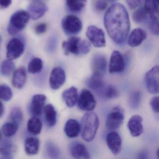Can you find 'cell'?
<instances>
[{
  "instance_id": "obj_1",
  "label": "cell",
  "mask_w": 159,
  "mask_h": 159,
  "mask_svg": "<svg viewBox=\"0 0 159 159\" xmlns=\"http://www.w3.org/2000/svg\"><path fill=\"white\" fill-rule=\"evenodd\" d=\"M105 27L111 39L116 43H124L130 29L129 16L127 8L120 3H115L105 12Z\"/></svg>"
},
{
  "instance_id": "obj_2",
  "label": "cell",
  "mask_w": 159,
  "mask_h": 159,
  "mask_svg": "<svg viewBox=\"0 0 159 159\" xmlns=\"http://www.w3.org/2000/svg\"><path fill=\"white\" fill-rule=\"evenodd\" d=\"M99 118L94 112H89L83 116L81 120L80 132L82 139L87 142H91L95 138L99 128Z\"/></svg>"
},
{
  "instance_id": "obj_3",
  "label": "cell",
  "mask_w": 159,
  "mask_h": 159,
  "mask_svg": "<svg viewBox=\"0 0 159 159\" xmlns=\"http://www.w3.org/2000/svg\"><path fill=\"white\" fill-rule=\"evenodd\" d=\"M62 48L66 56L70 54L78 56L89 53L91 45L87 40H83L76 36H72L67 41L63 42Z\"/></svg>"
},
{
  "instance_id": "obj_4",
  "label": "cell",
  "mask_w": 159,
  "mask_h": 159,
  "mask_svg": "<svg viewBox=\"0 0 159 159\" xmlns=\"http://www.w3.org/2000/svg\"><path fill=\"white\" fill-rule=\"evenodd\" d=\"M30 19L28 12L24 10L15 12L11 16L7 27V32L9 34L15 35L22 30L27 25Z\"/></svg>"
},
{
  "instance_id": "obj_5",
  "label": "cell",
  "mask_w": 159,
  "mask_h": 159,
  "mask_svg": "<svg viewBox=\"0 0 159 159\" xmlns=\"http://www.w3.org/2000/svg\"><path fill=\"white\" fill-rule=\"evenodd\" d=\"M62 27L65 34L73 36L82 30L83 24L79 18L74 15H68L62 20Z\"/></svg>"
},
{
  "instance_id": "obj_6",
  "label": "cell",
  "mask_w": 159,
  "mask_h": 159,
  "mask_svg": "<svg viewBox=\"0 0 159 159\" xmlns=\"http://www.w3.org/2000/svg\"><path fill=\"white\" fill-rule=\"evenodd\" d=\"M124 120V113L120 107H115L107 116L105 122L106 128L109 130H115L119 128Z\"/></svg>"
},
{
  "instance_id": "obj_7",
  "label": "cell",
  "mask_w": 159,
  "mask_h": 159,
  "mask_svg": "<svg viewBox=\"0 0 159 159\" xmlns=\"http://www.w3.org/2000/svg\"><path fill=\"white\" fill-rule=\"evenodd\" d=\"M86 35L90 42L96 48L105 47L106 45L105 34L102 29L91 25L88 27Z\"/></svg>"
},
{
  "instance_id": "obj_8",
  "label": "cell",
  "mask_w": 159,
  "mask_h": 159,
  "mask_svg": "<svg viewBox=\"0 0 159 159\" xmlns=\"http://www.w3.org/2000/svg\"><path fill=\"white\" fill-rule=\"evenodd\" d=\"M159 67L155 66L148 71L145 76V82L149 93L156 94L159 91Z\"/></svg>"
},
{
  "instance_id": "obj_9",
  "label": "cell",
  "mask_w": 159,
  "mask_h": 159,
  "mask_svg": "<svg viewBox=\"0 0 159 159\" xmlns=\"http://www.w3.org/2000/svg\"><path fill=\"white\" fill-rule=\"evenodd\" d=\"M79 109L83 111L91 112L96 106V101L91 92L85 89L81 91L77 99Z\"/></svg>"
},
{
  "instance_id": "obj_10",
  "label": "cell",
  "mask_w": 159,
  "mask_h": 159,
  "mask_svg": "<svg viewBox=\"0 0 159 159\" xmlns=\"http://www.w3.org/2000/svg\"><path fill=\"white\" fill-rule=\"evenodd\" d=\"M24 45L23 42L18 38H13L7 47V59L13 60L18 58L24 52Z\"/></svg>"
},
{
  "instance_id": "obj_11",
  "label": "cell",
  "mask_w": 159,
  "mask_h": 159,
  "mask_svg": "<svg viewBox=\"0 0 159 159\" xmlns=\"http://www.w3.org/2000/svg\"><path fill=\"white\" fill-rule=\"evenodd\" d=\"M125 61L122 55L119 51H114L110 58L108 71L110 74L121 73L125 70Z\"/></svg>"
},
{
  "instance_id": "obj_12",
  "label": "cell",
  "mask_w": 159,
  "mask_h": 159,
  "mask_svg": "<svg viewBox=\"0 0 159 159\" xmlns=\"http://www.w3.org/2000/svg\"><path fill=\"white\" fill-rule=\"evenodd\" d=\"M107 61L104 55L101 54H95L91 61V69L92 74L103 75L107 70Z\"/></svg>"
},
{
  "instance_id": "obj_13",
  "label": "cell",
  "mask_w": 159,
  "mask_h": 159,
  "mask_svg": "<svg viewBox=\"0 0 159 159\" xmlns=\"http://www.w3.org/2000/svg\"><path fill=\"white\" fill-rule=\"evenodd\" d=\"M66 80V75L63 69L60 67L54 68L49 77V85L53 90H57L64 84Z\"/></svg>"
},
{
  "instance_id": "obj_14",
  "label": "cell",
  "mask_w": 159,
  "mask_h": 159,
  "mask_svg": "<svg viewBox=\"0 0 159 159\" xmlns=\"http://www.w3.org/2000/svg\"><path fill=\"white\" fill-rule=\"evenodd\" d=\"M48 7L44 3L35 0L28 7V12L30 18L36 20L42 17L47 11Z\"/></svg>"
},
{
  "instance_id": "obj_15",
  "label": "cell",
  "mask_w": 159,
  "mask_h": 159,
  "mask_svg": "<svg viewBox=\"0 0 159 159\" xmlns=\"http://www.w3.org/2000/svg\"><path fill=\"white\" fill-rule=\"evenodd\" d=\"M106 143L114 155H117L120 153L122 148V140L117 132L109 133L106 137Z\"/></svg>"
},
{
  "instance_id": "obj_16",
  "label": "cell",
  "mask_w": 159,
  "mask_h": 159,
  "mask_svg": "<svg viewBox=\"0 0 159 159\" xmlns=\"http://www.w3.org/2000/svg\"><path fill=\"white\" fill-rule=\"evenodd\" d=\"M70 153L74 159H91L86 147L79 142H74L71 145Z\"/></svg>"
},
{
  "instance_id": "obj_17",
  "label": "cell",
  "mask_w": 159,
  "mask_h": 159,
  "mask_svg": "<svg viewBox=\"0 0 159 159\" xmlns=\"http://www.w3.org/2000/svg\"><path fill=\"white\" fill-rule=\"evenodd\" d=\"M128 129L133 137H138L143 132V118L139 115L132 116L128 121Z\"/></svg>"
},
{
  "instance_id": "obj_18",
  "label": "cell",
  "mask_w": 159,
  "mask_h": 159,
  "mask_svg": "<svg viewBox=\"0 0 159 159\" xmlns=\"http://www.w3.org/2000/svg\"><path fill=\"white\" fill-rule=\"evenodd\" d=\"M147 37L146 32L141 28L134 29L131 33L128 40V43L131 47L139 46Z\"/></svg>"
},
{
  "instance_id": "obj_19",
  "label": "cell",
  "mask_w": 159,
  "mask_h": 159,
  "mask_svg": "<svg viewBox=\"0 0 159 159\" xmlns=\"http://www.w3.org/2000/svg\"><path fill=\"white\" fill-rule=\"evenodd\" d=\"M46 97L43 94H36L33 97L30 110L35 116H39L44 107Z\"/></svg>"
},
{
  "instance_id": "obj_20",
  "label": "cell",
  "mask_w": 159,
  "mask_h": 159,
  "mask_svg": "<svg viewBox=\"0 0 159 159\" xmlns=\"http://www.w3.org/2000/svg\"><path fill=\"white\" fill-rule=\"evenodd\" d=\"M143 9L152 21L158 20L159 1L158 0H145Z\"/></svg>"
},
{
  "instance_id": "obj_21",
  "label": "cell",
  "mask_w": 159,
  "mask_h": 159,
  "mask_svg": "<svg viewBox=\"0 0 159 159\" xmlns=\"http://www.w3.org/2000/svg\"><path fill=\"white\" fill-rule=\"evenodd\" d=\"M64 131L66 136L69 138H76L80 132V124L76 120L69 119L64 125Z\"/></svg>"
},
{
  "instance_id": "obj_22",
  "label": "cell",
  "mask_w": 159,
  "mask_h": 159,
  "mask_svg": "<svg viewBox=\"0 0 159 159\" xmlns=\"http://www.w3.org/2000/svg\"><path fill=\"white\" fill-rule=\"evenodd\" d=\"M86 84L91 89L99 93L101 92L105 86L103 75H100L92 74L87 80Z\"/></svg>"
},
{
  "instance_id": "obj_23",
  "label": "cell",
  "mask_w": 159,
  "mask_h": 159,
  "mask_svg": "<svg viewBox=\"0 0 159 159\" xmlns=\"http://www.w3.org/2000/svg\"><path fill=\"white\" fill-rule=\"evenodd\" d=\"M62 98L67 107H73L78 99V93L77 88L72 87L64 90L62 93Z\"/></svg>"
},
{
  "instance_id": "obj_24",
  "label": "cell",
  "mask_w": 159,
  "mask_h": 159,
  "mask_svg": "<svg viewBox=\"0 0 159 159\" xmlns=\"http://www.w3.org/2000/svg\"><path fill=\"white\" fill-rule=\"evenodd\" d=\"M27 73L25 68H21L14 72L12 77V83L13 86L17 89L23 88L26 83Z\"/></svg>"
},
{
  "instance_id": "obj_25",
  "label": "cell",
  "mask_w": 159,
  "mask_h": 159,
  "mask_svg": "<svg viewBox=\"0 0 159 159\" xmlns=\"http://www.w3.org/2000/svg\"><path fill=\"white\" fill-rule=\"evenodd\" d=\"M44 114L47 124L49 127L55 126L57 122V112L51 104L47 105L44 107Z\"/></svg>"
},
{
  "instance_id": "obj_26",
  "label": "cell",
  "mask_w": 159,
  "mask_h": 159,
  "mask_svg": "<svg viewBox=\"0 0 159 159\" xmlns=\"http://www.w3.org/2000/svg\"><path fill=\"white\" fill-rule=\"evenodd\" d=\"M39 140L34 137H29L26 139L25 142V151L28 155H35L39 151Z\"/></svg>"
},
{
  "instance_id": "obj_27",
  "label": "cell",
  "mask_w": 159,
  "mask_h": 159,
  "mask_svg": "<svg viewBox=\"0 0 159 159\" xmlns=\"http://www.w3.org/2000/svg\"><path fill=\"white\" fill-rule=\"evenodd\" d=\"M42 129V122L38 118L34 117L28 120L27 129L30 133L34 135H37L41 133Z\"/></svg>"
},
{
  "instance_id": "obj_28",
  "label": "cell",
  "mask_w": 159,
  "mask_h": 159,
  "mask_svg": "<svg viewBox=\"0 0 159 159\" xmlns=\"http://www.w3.org/2000/svg\"><path fill=\"white\" fill-rule=\"evenodd\" d=\"M87 3V0H66V4L68 8L73 12L82 11Z\"/></svg>"
},
{
  "instance_id": "obj_29",
  "label": "cell",
  "mask_w": 159,
  "mask_h": 159,
  "mask_svg": "<svg viewBox=\"0 0 159 159\" xmlns=\"http://www.w3.org/2000/svg\"><path fill=\"white\" fill-rule=\"evenodd\" d=\"M100 93L105 98L108 99H115L117 98L119 95L118 90L115 86L112 85H105Z\"/></svg>"
},
{
  "instance_id": "obj_30",
  "label": "cell",
  "mask_w": 159,
  "mask_h": 159,
  "mask_svg": "<svg viewBox=\"0 0 159 159\" xmlns=\"http://www.w3.org/2000/svg\"><path fill=\"white\" fill-rule=\"evenodd\" d=\"M15 149V145L10 140H4L0 143V155L2 156L11 155Z\"/></svg>"
},
{
  "instance_id": "obj_31",
  "label": "cell",
  "mask_w": 159,
  "mask_h": 159,
  "mask_svg": "<svg viewBox=\"0 0 159 159\" xmlns=\"http://www.w3.org/2000/svg\"><path fill=\"white\" fill-rule=\"evenodd\" d=\"M46 151L50 158L57 159L60 155V150L58 146L53 142L48 141L45 145Z\"/></svg>"
},
{
  "instance_id": "obj_32",
  "label": "cell",
  "mask_w": 159,
  "mask_h": 159,
  "mask_svg": "<svg viewBox=\"0 0 159 159\" xmlns=\"http://www.w3.org/2000/svg\"><path fill=\"white\" fill-rule=\"evenodd\" d=\"M15 64L10 60L4 61L2 62L0 68V72L3 76H8L13 72L15 69Z\"/></svg>"
},
{
  "instance_id": "obj_33",
  "label": "cell",
  "mask_w": 159,
  "mask_h": 159,
  "mask_svg": "<svg viewBox=\"0 0 159 159\" xmlns=\"http://www.w3.org/2000/svg\"><path fill=\"white\" fill-rule=\"evenodd\" d=\"M142 98V92L136 91L133 92L130 95L129 99V105L131 108L133 109H137L141 104Z\"/></svg>"
},
{
  "instance_id": "obj_34",
  "label": "cell",
  "mask_w": 159,
  "mask_h": 159,
  "mask_svg": "<svg viewBox=\"0 0 159 159\" xmlns=\"http://www.w3.org/2000/svg\"><path fill=\"white\" fill-rule=\"evenodd\" d=\"M43 67V61L38 58L32 60L28 65V71L31 74L39 73L42 70Z\"/></svg>"
},
{
  "instance_id": "obj_35",
  "label": "cell",
  "mask_w": 159,
  "mask_h": 159,
  "mask_svg": "<svg viewBox=\"0 0 159 159\" xmlns=\"http://www.w3.org/2000/svg\"><path fill=\"white\" fill-rule=\"evenodd\" d=\"M18 125L13 122H7L2 126V133L7 137L13 136L16 134L18 129Z\"/></svg>"
},
{
  "instance_id": "obj_36",
  "label": "cell",
  "mask_w": 159,
  "mask_h": 159,
  "mask_svg": "<svg viewBox=\"0 0 159 159\" xmlns=\"http://www.w3.org/2000/svg\"><path fill=\"white\" fill-rule=\"evenodd\" d=\"M10 118L12 122L20 125L23 120V114L21 109L19 107H15L12 109L10 113Z\"/></svg>"
},
{
  "instance_id": "obj_37",
  "label": "cell",
  "mask_w": 159,
  "mask_h": 159,
  "mask_svg": "<svg viewBox=\"0 0 159 159\" xmlns=\"http://www.w3.org/2000/svg\"><path fill=\"white\" fill-rule=\"evenodd\" d=\"M13 96L12 90L6 85L0 86V99L6 102L10 101Z\"/></svg>"
},
{
  "instance_id": "obj_38",
  "label": "cell",
  "mask_w": 159,
  "mask_h": 159,
  "mask_svg": "<svg viewBox=\"0 0 159 159\" xmlns=\"http://www.w3.org/2000/svg\"><path fill=\"white\" fill-rule=\"evenodd\" d=\"M147 16L143 8H139L133 12L132 15V19L134 22L141 23L145 20Z\"/></svg>"
},
{
  "instance_id": "obj_39",
  "label": "cell",
  "mask_w": 159,
  "mask_h": 159,
  "mask_svg": "<svg viewBox=\"0 0 159 159\" xmlns=\"http://www.w3.org/2000/svg\"><path fill=\"white\" fill-rule=\"evenodd\" d=\"M150 107L155 113L158 114L159 112V97L155 96L151 98L150 101Z\"/></svg>"
},
{
  "instance_id": "obj_40",
  "label": "cell",
  "mask_w": 159,
  "mask_h": 159,
  "mask_svg": "<svg viewBox=\"0 0 159 159\" xmlns=\"http://www.w3.org/2000/svg\"><path fill=\"white\" fill-rule=\"evenodd\" d=\"M149 29L151 32L155 35L158 36L159 28L158 20L152 21L149 23Z\"/></svg>"
},
{
  "instance_id": "obj_41",
  "label": "cell",
  "mask_w": 159,
  "mask_h": 159,
  "mask_svg": "<svg viewBox=\"0 0 159 159\" xmlns=\"http://www.w3.org/2000/svg\"><path fill=\"white\" fill-rule=\"evenodd\" d=\"M107 7V2L104 0H98L95 3V7L99 11H104L106 9Z\"/></svg>"
},
{
  "instance_id": "obj_42",
  "label": "cell",
  "mask_w": 159,
  "mask_h": 159,
  "mask_svg": "<svg viewBox=\"0 0 159 159\" xmlns=\"http://www.w3.org/2000/svg\"><path fill=\"white\" fill-rule=\"evenodd\" d=\"M128 7L130 9H135L140 5L141 0H126Z\"/></svg>"
},
{
  "instance_id": "obj_43",
  "label": "cell",
  "mask_w": 159,
  "mask_h": 159,
  "mask_svg": "<svg viewBox=\"0 0 159 159\" xmlns=\"http://www.w3.org/2000/svg\"><path fill=\"white\" fill-rule=\"evenodd\" d=\"M47 30V25L45 23L38 24L35 28V32L37 34H43Z\"/></svg>"
},
{
  "instance_id": "obj_44",
  "label": "cell",
  "mask_w": 159,
  "mask_h": 159,
  "mask_svg": "<svg viewBox=\"0 0 159 159\" xmlns=\"http://www.w3.org/2000/svg\"><path fill=\"white\" fill-rule=\"evenodd\" d=\"M12 3V0H0V7L5 8L8 7Z\"/></svg>"
},
{
  "instance_id": "obj_45",
  "label": "cell",
  "mask_w": 159,
  "mask_h": 159,
  "mask_svg": "<svg viewBox=\"0 0 159 159\" xmlns=\"http://www.w3.org/2000/svg\"><path fill=\"white\" fill-rule=\"evenodd\" d=\"M137 159H148V155L147 152L145 150L141 151L139 153Z\"/></svg>"
},
{
  "instance_id": "obj_46",
  "label": "cell",
  "mask_w": 159,
  "mask_h": 159,
  "mask_svg": "<svg viewBox=\"0 0 159 159\" xmlns=\"http://www.w3.org/2000/svg\"><path fill=\"white\" fill-rule=\"evenodd\" d=\"M4 113V106L2 103L0 102V118L2 116Z\"/></svg>"
},
{
  "instance_id": "obj_47",
  "label": "cell",
  "mask_w": 159,
  "mask_h": 159,
  "mask_svg": "<svg viewBox=\"0 0 159 159\" xmlns=\"http://www.w3.org/2000/svg\"><path fill=\"white\" fill-rule=\"evenodd\" d=\"M13 157L12 155H7V156H2L0 159H13Z\"/></svg>"
},
{
  "instance_id": "obj_48",
  "label": "cell",
  "mask_w": 159,
  "mask_h": 159,
  "mask_svg": "<svg viewBox=\"0 0 159 159\" xmlns=\"http://www.w3.org/2000/svg\"><path fill=\"white\" fill-rule=\"evenodd\" d=\"M2 132H1V130H0V142L2 141Z\"/></svg>"
},
{
  "instance_id": "obj_49",
  "label": "cell",
  "mask_w": 159,
  "mask_h": 159,
  "mask_svg": "<svg viewBox=\"0 0 159 159\" xmlns=\"http://www.w3.org/2000/svg\"><path fill=\"white\" fill-rule=\"evenodd\" d=\"M111 2H114V1H116V0H110Z\"/></svg>"
},
{
  "instance_id": "obj_50",
  "label": "cell",
  "mask_w": 159,
  "mask_h": 159,
  "mask_svg": "<svg viewBox=\"0 0 159 159\" xmlns=\"http://www.w3.org/2000/svg\"><path fill=\"white\" fill-rule=\"evenodd\" d=\"M0 42H1V37H0Z\"/></svg>"
}]
</instances>
